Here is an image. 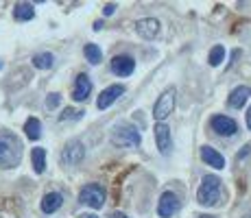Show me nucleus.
I'll return each instance as SVG.
<instances>
[{
	"instance_id": "27",
	"label": "nucleus",
	"mask_w": 251,
	"mask_h": 218,
	"mask_svg": "<svg viewBox=\"0 0 251 218\" xmlns=\"http://www.w3.org/2000/svg\"><path fill=\"white\" fill-rule=\"evenodd\" d=\"M247 127L251 129V107H249V111H247Z\"/></svg>"
},
{
	"instance_id": "15",
	"label": "nucleus",
	"mask_w": 251,
	"mask_h": 218,
	"mask_svg": "<svg viewBox=\"0 0 251 218\" xmlns=\"http://www.w3.org/2000/svg\"><path fill=\"white\" fill-rule=\"evenodd\" d=\"M249 96H251V87H247V85H240V87H236V90H231V94H229L227 103H229V107L240 109L245 103H247Z\"/></svg>"
},
{
	"instance_id": "16",
	"label": "nucleus",
	"mask_w": 251,
	"mask_h": 218,
	"mask_svg": "<svg viewBox=\"0 0 251 218\" xmlns=\"http://www.w3.org/2000/svg\"><path fill=\"white\" fill-rule=\"evenodd\" d=\"M61 203H64V196H61L59 192H48V194L42 198V212H44V214H52V212H57L61 207Z\"/></svg>"
},
{
	"instance_id": "12",
	"label": "nucleus",
	"mask_w": 251,
	"mask_h": 218,
	"mask_svg": "<svg viewBox=\"0 0 251 218\" xmlns=\"http://www.w3.org/2000/svg\"><path fill=\"white\" fill-rule=\"evenodd\" d=\"M201 159H203L207 166L216 168V170H223L225 168V157L212 146H201Z\"/></svg>"
},
{
	"instance_id": "22",
	"label": "nucleus",
	"mask_w": 251,
	"mask_h": 218,
	"mask_svg": "<svg viewBox=\"0 0 251 218\" xmlns=\"http://www.w3.org/2000/svg\"><path fill=\"white\" fill-rule=\"evenodd\" d=\"M225 59V48L223 46H214L210 50V57H207V61H210V66H221V61Z\"/></svg>"
},
{
	"instance_id": "5",
	"label": "nucleus",
	"mask_w": 251,
	"mask_h": 218,
	"mask_svg": "<svg viewBox=\"0 0 251 218\" xmlns=\"http://www.w3.org/2000/svg\"><path fill=\"white\" fill-rule=\"evenodd\" d=\"M173 109H175V87H168L160 98H157L155 107H153V118H155L157 122H162Z\"/></svg>"
},
{
	"instance_id": "23",
	"label": "nucleus",
	"mask_w": 251,
	"mask_h": 218,
	"mask_svg": "<svg viewBox=\"0 0 251 218\" xmlns=\"http://www.w3.org/2000/svg\"><path fill=\"white\" fill-rule=\"evenodd\" d=\"M79 118H83V111H76V109H66L64 114H61V122L64 120H79Z\"/></svg>"
},
{
	"instance_id": "6",
	"label": "nucleus",
	"mask_w": 251,
	"mask_h": 218,
	"mask_svg": "<svg viewBox=\"0 0 251 218\" xmlns=\"http://www.w3.org/2000/svg\"><path fill=\"white\" fill-rule=\"evenodd\" d=\"M181 203H179V196L175 194V192H164V194L160 196V203H157V214H160L162 218H173L179 212Z\"/></svg>"
},
{
	"instance_id": "17",
	"label": "nucleus",
	"mask_w": 251,
	"mask_h": 218,
	"mask_svg": "<svg viewBox=\"0 0 251 218\" xmlns=\"http://www.w3.org/2000/svg\"><path fill=\"white\" fill-rule=\"evenodd\" d=\"M33 16H35V9H33V4H28V2H20V4H16V9H13V18L20 22L33 20Z\"/></svg>"
},
{
	"instance_id": "25",
	"label": "nucleus",
	"mask_w": 251,
	"mask_h": 218,
	"mask_svg": "<svg viewBox=\"0 0 251 218\" xmlns=\"http://www.w3.org/2000/svg\"><path fill=\"white\" fill-rule=\"evenodd\" d=\"M114 11H116V4H105V9H103L105 16H112Z\"/></svg>"
},
{
	"instance_id": "19",
	"label": "nucleus",
	"mask_w": 251,
	"mask_h": 218,
	"mask_svg": "<svg viewBox=\"0 0 251 218\" xmlns=\"http://www.w3.org/2000/svg\"><path fill=\"white\" fill-rule=\"evenodd\" d=\"M24 133H26L28 140H40L42 135V122L37 118H28L24 122Z\"/></svg>"
},
{
	"instance_id": "2",
	"label": "nucleus",
	"mask_w": 251,
	"mask_h": 218,
	"mask_svg": "<svg viewBox=\"0 0 251 218\" xmlns=\"http://www.w3.org/2000/svg\"><path fill=\"white\" fill-rule=\"evenodd\" d=\"M221 196H223V190H221V179L214 177V174H205L201 179L199 192H197V201L205 207H214L219 205Z\"/></svg>"
},
{
	"instance_id": "11",
	"label": "nucleus",
	"mask_w": 251,
	"mask_h": 218,
	"mask_svg": "<svg viewBox=\"0 0 251 218\" xmlns=\"http://www.w3.org/2000/svg\"><path fill=\"white\" fill-rule=\"evenodd\" d=\"M112 70H114V74H118V76H129L136 70V61L129 55H116L112 59Z\"/></svg>"
},
{
	"instance_id": "3",
	"label": "nucleus",
	"mask_w": 251,
	"mask_h": 218,
	"mask_svg": "<svg viewBox=\"0 0 251 218\" xmlns=\"http://www.w3.org/2000/svg\"><path fill=\"white\" fill-rule=\"evenodd\" d=\"M112 142L116 146H123V148H133V146H140L142 138H140V131L131 124H120V127L114 129L112 133Z\"/></svg>"
},
{
	"instance_id": "1",
	"label": "nucleus",
	"mask_w": 251,
	"mask_h": 218,
	"mask_svg": "<svg viewBox=\"0 0 251 218\" xmlns=\"http://www.w3.org/2000/svg\"><path fill=\"white\" fill-rule=\"evenodd\" d=\"M22 162V142L16 133L2 131L0 133V166L16 168Z\"/></svg>"
},
{
	"instance_id": "28",
	"label": "nucleus",
	"mask_w": 251,
	"mask_h": 218,
	"mask_svg": "<svg viewBox=\"0 0 251 218\" xmlns=\"http://www.w3.org/2000/svg\"><path fill=\"white\" fill-rule=\"evenodd\" d=\"M79 218H96V216H92V214H83V216H79Z\"/></svg>"
},
{
	"instance_id": "26",
	"label": "nucleus",
	"mask_w": 251,
	"mask_h": 218,
	"mask_svg": "<svg viewBox=\"0 0 251 218\" xmlns=\"http://www.w3.org/2000/svg\"><path fill=\"white\" fill-rule=\"evenodd\" d=\"M109 218H127V216H125V214H123V212H116V214H112V216H109Z\"/></svg>"
},
{
	"instance_id": "18",
	"label": "nucleus",
	"mask_w": 251,
	"mask_h": 218,
	"mask_svg": "<svg viewBox=\"0 0 251 218\" xmlns=\"http://www.w3.org/2000/svg\"><path fill=\"white\" fill-rule=\"evenodd\" d=\"M52 64H55V55L52 52H37L33 57V66L37 70H48V68H52Z\"/></svg>"
},
{
	"instance_id": "4",
	"label": "nucleus",
	"mask_w": 251,
	"mask_h": 218,
	"mask_svg": "<svg viewBox=\"0 0 251 218\" xmlns=\"http://www.w3.org/2000/svg\"><path fill=\"white\" fill-rule=\"evenodd\" d=\"M79 201L83 205L92 207V210H100L105 205V188L99 186V183H88V186L81 188Z\"/></svg>"
},
{
	"instance_id": "8",
	"label": "nucleus",
	"mask_w": 251,
	"mask_h": 218,
	"mask_svg": "<svg viewBox=\"0 0 251 218\" xmlns=\"http://www.w3.org/2000/svg\"><path fill=\"white\" fill-rule=\"evenodd\" d=\"M85 157V148L79 140H72V142L66 144L64 153H61V164L64 166H76L81 159Z\"/></svg>"
},
{
	"instance_id": "7",
	"label": "nucleus",
	"mask_w": 251,
	"mask_h": 218,
	"mask_svg": "<svg viewBox=\"0 0 251 218\" xmlns=\"http://www.w3.org/2000/svg\"><path fill=\"white\" fill-rule=\"evenodd\" d=\"M210 127H212V131H214V133L223 135V138H229V135H234L236 131H238V124H236V120L229 118V116H223V114L212 116Z\"/></svg>"
},
{
	"instance_id": "24",
	"label": "nucleus",
	"mask_w": 251,
	"mask_h": 218,
	"mask_svg": "<svg viewBox=\"0 0 251 218\" xmlns=\"http://www.w3.org/2000/svg\"><path fill=\"white\" fill-rule=\"evenodd\" d=\"M59 103H61V94H57V92L48 94V98H46V107H48V109H55Z\"/></svg>"
},
{
	"instance_id": "9",
	"label": "nucleus",
	"mask_w": 251,
	"mask_h": 218,
	"mask_svg": "<svg viewBox=\"0 0 251 218\" xmlns=\"http://www.w3.org/2000/svg\"><path fill=\"white\" fill-rule=\"evenodd\" d=\"M123 94H125V87H123V85H109L107 90H103V92L99 94L96 107H99V109H107L109 105H114Z\"/></svg>"
},
{
	"instance_id": "10",
	"label": "nucleus",
	"mask_w": 251,
	"mask_h": 218,
	"mask_svg": "<svg viewBox=\"0 0 251 218\" xmlns=\"http://www.w3.org/2000/svg\"><path fill=\"white\" fill-rule=\"evenodd\" d=\"M136 33L144 40H153L160 33V22L155 18H142V20L136 22Z\"/></svg>"
},
{
	"instance_id": "20",
	"label": "nucleus",
	"mask_w": 251,
	"mask_h": 218,
	"mask_svg": "<svg viewBox=\"0 0 251 218\" xmlns=\"http://www.w3.org/2000/svg\"><path fill=\"white\" fill-rule=\"evenodd\" d=\"M31 159H33V168H35L37 174H42L46 170V151H44V148H40V146L33 148Z\"/></svg>"
},
{
	"instance_id": "21",
	"label": "nucleus",
	"mask_w": 251,
	"mask_h": 218,
	"mask_svg": "<svg viewBox=\"0 0 251 218\" xmlns=\"http://www.w3.org/2000/svg\"><path fill=\"white\" fill-rule=\"evenodd\" d=\"M83 52H85V59H88L92 66H99L100 59H103V52H100V48L96 46V44H85Z\"/></svg>"
},
{
	"instance_id": "13",
	"label": "nucleus",
	"mask_w": 251,
	"mask_h": 218,
	"mask_svg": "<svg viewBox=\"0 0 251 218\" xmlns=\"http://www.w3.org/2000/svg\"><path fill=\"white\" fill-rule=\"evenodd\" d=\"M153 131H155L157 148H160V153H162V155H166V153H168V148H171V129H168V124L157 122Z\"/></svg>"
},
{
	"instance_id": "14",
	"label": "nucleus",
	"mask_w": 251,
	"mask_h": 218,
	"mask_svg": "<svg viewBox=\"0 0 251 218\" xmlns=\"http://www.w3.org/2000/svg\"><path fill=\"white\" fill-rule=\"evenodd\" d=\"M92 92V81L88 79V74H79L75 81V90H72V98L75 100H85Z\"/></svg>"
}]
</instances>
